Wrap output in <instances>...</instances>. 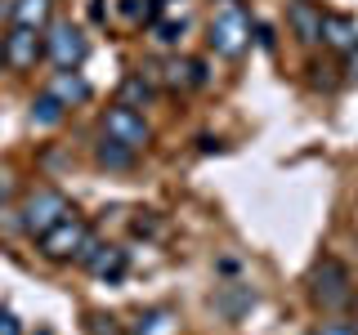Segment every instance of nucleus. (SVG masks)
<instances>
[{"instance_id": "nucleus-21", "label": "nucleus", "mask_w": 358, "mask_h": 335, "mask_svg": "<svg viewBox=\"0 0 358 335\" xmlns=\"http://www.w3.org/2000/svg\"><path fill=\"white\" fill-rule=\"evenodd\" d=\"M90 335H121V327H117V318H108V313H94V318H90Z\"/></svg>"}, {"instance_id": "nucleus-27", "label": "nucleus", "mask_w": 358, "mask_h": 335, "mask_svg": "<svg viewBox=\"0 0 358 335\" xmlns=\"http://www.w3.org/2000/svg\"><path fill=\"white\" fill-rule=\"evenodd\" d=\"M345 67H350V76H358V45H354L350 54H345Z\"/></svg>"}, {"instance_id": "nucleus-20", "label": "nucleus", "mask_w": 358, "mask_h": 335, "mask_svg": "<svg viewBox=\"0 0 358 335\" xmlns=\"http://www.w3.org/2000/svg\"><path fill=\"white\" fill-rule=\"evenodd\" d=\"M99 251H103V241H99L94 232H85L81 251H76V264H85V268H90V264H94V255H99Z\"/></svg>"}, {"instance_id": "nucleus-28", "label": "nucleus", "mask_w": 358, "mask_h": 335, "mask_svg": "<svg viewBox=\"0 0 358 335\" xmlns=\"http://www.w3.org/2000/svg\"><path fill=\"white\" fill-rule=\"evenodd\" d=\"M0 67H9V63H5V45H0Z\"/></svg>"}, {"instance_id": "nucleus-8", "label": "nucleus", "mask_w": 358, "mask_h": 335, "mask_svg": "<svg viewBox=\"0 0 358 335\" xmlns=\"http://www.w3.org/2000/svg\"><path fill=\"white\" fill-rule=\"evenodd\" d=\"M322 9L313 5V0H291L287 5V27H291V36H296L300 45H318L322 40Z\"/></svg>"}, {"instance_id": "nucleus-1", "label": "nucleus", "mask_w": 358, "mask_h": 335, "mask_svg": "<svg viewBox=\"0 0 358 335\" xmlns=\"http://www.w3.org/2000/svg\"><path fill=\"white\" fill-rule=\"evenodd\" d=\"M251 45V14L242 0H220V9L210 14V50L220 59H242Z\"/></svg>"}, {"instance_id": "nucleus-3", "label": "nucleus", "mask_w": 358, "mask_h": 335, "mask_svg": "<svg viewBox=\"0 0 358 335\" xmlns=\"http://www.w3.org/2000/svg\"><path fill=\"white\" fill-rule=\"evenodd\" d=\"M67 215H72V201H67L59 188H36L18 210V228L27 232V237H45V232Z\"/></svg>"}, {"instance_id": "nucleus-6", "label": "nucleus", "mask_w": 358, "mask_h": 335, "mask_svg": "<svg viewBox=\"0 0 358 335\" xmlns=\"http://www.w3.org/2000/svg\"><path fill=\"white\" fill-rule=\"evenodd\" d=\"M103 134H108V139H117V143H126V148H134V152H139L143 143L152 139V130H148V121H143V112H139V107H126V103L108 107Z\"/></svg>"}, {"instance_id": "nucleus-13", "label": "nucleus", "mask_w": 358, "mask_h": 335, "mask_svg": "<svg viewBox=\"0 0 358 335\" xmlns=\"http://www.w3.org/2000/svg\"><path fill=\"white\" fill-rule=\"evenodd\" d=\"M126 251H121V246H108L103 241V251L94 255V264H90V273L94 277H103V282H121V277H126Z\"/></svg>"}, {"instance_id": "nucleus-14", "label": "nucleus", "mask_w": 358, "mask_h": 335, "mask_svg": "<svg viewBox=\"0 0 358 335\" xmlns=\"http://www.w3.org/2000/svg\"><path fill=\"white\" fill-rule=\"evenodd\" d=\"M63 117H67V103H63V98H54L50 89L31 98V126H36V130H54Z\"/></svg>"}, {"instance_id": "nucleus-18", "label": "nucleus", "mask_w": 358, "mask_h": 335, "mask_svg": "<svg viewBox=\"0 0 358 335\" xmlns=\"http://www.w3.org/2000/svg\"><path fill=\"white\" fill-rule=\"evenodd\" d=\"M166 331H171V313L166 308L139 313V322H134V335H166Z\"/></svg>"}, {"instance_id": "nucleus-22", "label": "nucleus", "mask_w": 358, "mask_h": 335, "mask_svg": "<svg viewBox=\"0 0 358 335\" xmlns=\"http://www.w3.org/2000/svg\"><path fill=\"white\" fill-rule=\"evenodd\" d=\"M313 335H358V327H354V322H345V318H331V322H322Z\"/></svg>"}, {"instance_id": "nucleus-9", "label": "nucleus", "mask_w": 358, "mask_h": 335, "mask_svg": "<svg viewBox=\"0 0 358 335\" xmlns=\"http://www.w3.org/2000/svg\"><path fill=\"white\" fill-rule=\"evenodd\" d=\"M251 308H255V290H251V286L229 282V286L215 290V313H224L229 322H238L242 313H251Z\"/></svg>"}, {"instance_id": "nucleus-25", "label": "nucleus", "mask_w": 358, "mask_h": 335, "mask_svg": "<svg viewBox=\"0 0 358 335\" xmlns=\"http://www.w3.org/2000/svg\"><path fill=\"white\" fill-rule=\"evenodd\" d=\"M90 18H94V22L108 18V5H103V0H90Z\"/></svg>"}, {"instance_id": "nucleus-7", "label": "nucleus", "mask_w": 358, "mask_h": 335, "mask_svg": "<svg viewBox=\"0 0 358 335\" xmlns=\"http://www.w3.org/2000/svg\"><path fill=\"white\" fill-rule=\"evenodd\" d=\"M0 45H5V63L9 67H36L45 59V36L36 27H9L5 36H0Z\"/></svg>"}, {"instance_id": "nucleus-4", "label": "nucleus", "mask_w": 358, "mask_h": 335, "mask_svg": "<svg viewBox=\"0 0 358 335\" xmlns=\"http://www.w3.org/2000/svg\"><path fill=\"white\" fill-rule=\"evenodd\" d=\"M85 54H90V40L81 36V27H72V22H50V36H45V59L59 67V72L81 67Z\"/></svg>"}, {"instance_id": "nucleus-12", "label": "nucleus", "mask_w": 358, "mask_h": 335, "mask_svg": "<svg viewBox=\"0 0 358 335\" xmlns=\"http://www.w3.org/2000/svg\"><path fill=\"white\" fill-rule=\"evenodd\" d=\"M50 14H54V0H14V5H9V18H14L18 27H36V31H45Z\"/></svg>"}, {"instance_id": "nucleus-16", "label": "nucleus", "mask_w": 358, "mask_h": 335, "mask_svg": "<svg viewBox=\"0 0 358 335\" xmlns=\"http://www.w3.org/2000/svg\"><path fill=\"white\" fill-rule=\"evenodd\" d=\"M121 103L126 107H148L152 103V81L143 72H130L126 81H121Z\"/></svg>"}, {"instance_id": "nucleus-24", "label": "nucleus", "mask_w": 358, "mask_h": 335, "mask_svg": "<svg viewBox=\"0 0 358 335\" xmlns=\"http://www.w3.org/2000/svg\"><path fill=\"white\" fill-rule=\"evenodd\" d=\"M9 197H14V174H9V170H0V206H5Z\"/></svg>"}, {"instance_id": "nucleus-17", "label": "nucleus", "mask_w": 358, "mask_h": 335, "mask_svg": "<svg viewBox=\"0 0 358 335\" xmlns=\"http://www.w3.org/2000/svg\"><path fill=\"white\" fill-rule=\"evenodd\" d=\"M162 81L171 85V89H188V85H197V72H193V59H171L162 67Z\"/></svg>"}, {"instance_id": "nucleus-19", "label": "nucleus", "mask_w": 358, "mask_h": 335, "mask_svg": "<svg viewBox=\"0 0 358 335\" xmlns=\"http://www.w3.org/2000/svg\"><path fill=\"white\" fill-rule=\"evenodd\" d=\"M157 40H162V45H179V40H184V31H188V22L184 18H179V22H157Z\"/></svg>"}, {"instance_id": "nucleus-15", "label": "nucleus", "mask_w": 358, "mask_h": 335, "mask_svg": "<svg viewBox=\"0 0 358 335\" xmlns=\"http://www.w3.org/2000/svg\"><path fill=\"white\" fill-rule=\"evenodd\" d=\"M94 161L103 165V170H130V165H134V148H126V143H117V139L103 134V143L94 148Z\"/></svg>"}, {"instance_id": "nucleus-26", "label": "nucleus", "mask_w": 358, "mask_h": 335, "mask_svg": "<svg viewBox=\"0 0 358 335\" xmlns=\"http://www.w3.org/2000/svg\"><path fill=\"white\" fill-rule=\"evenodd\" d=\"M255 40H260V50H273V31L268 27H255Z\"/></svg>"}, {"instance_id": "nucleus-23", "label": "nucleus", "mask_w": 358, "mask_h": 335, "mask_svg": "<svg viewBox=\"0 0 358 335\" xmlns=\"http://www.w3.org/2000/svg\"><path fill=\"white\" fill-rule=\"evenodd\" d=\"M0 335H22V327H18V318L9 308H0Z\"/></svg>"}, {"instance_id": "nucleus-5", "label": "nucleus", "mask_w": 358, "mask_h": 335, "mask_svg": "<svg viewBox=\"0 0 358 335\" xmlns=\"http://www.w3.org/2000/svg\"><path fill=\"white\" fill-rule=\"evenodd\" d=\"M85 232H90V223L72 210V215L59 219L50 232H45V237H36V241H41V255H45V260H76V251H81Z\"/></svg>"}, {"instance_id": "nucleus-11", "label": "nucleus", "mask_w": 358, "mask_h": 335, "mask_svg": "<svg viewBox=\"0 0 358 335\" xmlns=\"http://www.w3.org/2000/svg\"><path fill=\"white\" fill-rule=\"evenodd\" d=\"M322 45L350 54L354 45H358V27H354L350 18H341V14H327V18H322Z\"/></svg>"}, {"instance_id": "nucleus-10", "label": "nucleus", "mask_w": 358, "mask_h": 335, "mask_svg": "<svg viewBox=\"0 0 358 335\" xmlns=\"http://www.w3.org/2000/svg\"><path fill=\"white\" fill-rule=\"evenodd\" d=\"M50 94H54V98H63V103L72 107V103H85V98L94 94V89H90V81H85V76L72 67V72H54V81H50Z\"/></svg>"}, {"instance_id": "nucleus-2", "label": "nucleus", "mask_w": 358, "mask_h": 335, "mask_svg": "<svg viewBox=\"0 0 358 335\" xmlns=\"http://www.w3.org/2000/svg\"><path fill=\"white\" fill-rule=\"evenodd\" d=\"M309 299L318 308H345L354 299V282H350V268H345L341 260H331V255H322L318 264H313V273H309Z\"/></svg>"}]
</instances>
